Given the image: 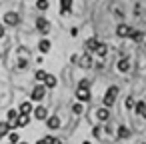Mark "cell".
Returning a JSON list of instances; mask_svg holds the SVG:
<instances>
[{
  "label": "cell",
  "instance_id": "29",
  "mask_svg": "<svg viewBox=\"0 0 146 144\" xmlns=\"http://www.w3.org/2000/svg\"><path fill=\"white\" fill-rule=\"evenodd\" d=\"M36 6H38V10H46L50 4L46 2V0H38V2H36Z\"/></svg>",
  "mask_w": 146,
  "mask_h": 144
},
{
  "label": "cell",
  "instance_id": "32",
  "mask_svg": "<svg viewBox=\"0 0 146 144\" xmlns=\"http://www.w3.org/2000/svg\"><path fill=\"white\" fill-rule=\"evenodd\" d=\"M36 144H46V142H44V138H42V140H38V142H36Z\"/></svg>",
  "mask_w": 146,
  "mask_h": 144
},
{
  "label": "cell",
  "instance_id": "8",
  "mask_svg": "<svg viewBox=\"0 0 146 144\" xmlns=\"http://www.w3.org/2000/svg\"><path fill=\"white\" fill-rule=\"evenodd\" d=\"M18 116H20V114H18L16 110H10V112H8V126H10V128H18Z\"/></svg>",
  "mask_w": 146,
  "mask_h": 144
},
{
  "label": "cell",
  "instance_id": "37",
  "mask_svg": "<svg viewBox=\"0 0 146 144\" xmlns=\"http://www.w3.org/2000/svg\"><path fill=\"white\" fill-rule=\"evenodd\" d=\"M144 44H146V42H144Z\"/></svg>",
  "mask_w": 146,
  "mask_h": 144
},
{
  "label": "cell",
  "instance_id": "2",
  "mask_svg": "<svg viewBox=\"0 0 146 144\" xmlns=\"http://www.w3.org/2000/svg\"><path fill=\"white\" fill-rule=\"evenodd\" d=\"M44 94H46V88H44L42 84H38V86H34V88H32L30 98H32L34 102H38V100H42V98H44Z\"/></svg>",
  "mask_w": 146,
  "mask_h": 144
},
{
  "label": "cell",
  "instance_id": "17",
  "mask_svg": "<svg viewBox=\"0 0 146 144\" xmlns=\"http://www.w3.org/2000/svg\"><path fill=\"white\" fill-rule=\"evenodd\" d=\"M96 116H98V120L106 122V120H108V116H110V112H108V108H100V110L96 112Z\"/></svg>",
  "mask_w": 146,
  "mask_h": 144
},
{
  "label": "cell",
  "instance_id": "33",
  "mask_svg": "<svg viewBox=\"0 0 146 144\" xmlns=\"http://www.w3.org/2000/svg\"><path fill=\"white\" fill-rule=\"evenodd\" d=\"M142 118H146V108H144V112H142Z\"/></svg>",
  "mask_w": 146,
  "mask_h": 144
},
{
  "label": "cell",
  "instance_id": "34",
  "mask_svg": "<svg viewBox=\"0 0 146 144\" xmlns=\"http://www.w3.org/2000/svg\"><path fill=\"white\" fill-rule=\"evenodd\" d=\"M82 144H90V142H88V140H86V142H82Z\"/></svg>",
  "mask_w": 146,
  "mask_h": 144
},
{
  "label": "cell",
  "instance_id": "18",
  "mask_svg": "<svg viewBox=\"0 0 146 144\" xmlns=\"http://www.w3.org/2000/svg\"><path fill=\"white\" fill-rule=\"evenodd\" d=\"M6 134H10V126H8V122H0V138H4Z\"/></svg>",
  "mask_w": 146,
  "mask_h": 144
},
{
  "label": "cell",
  "instance_id": "13",
  "mask_svg": "<svg viewBox=\"0 0 146 144\" xmlns=\"http://www.w3.org/2000/svg\"><path fill=\"white\" fill-rule=\"evenodd\" d=\"M18 114L30 116V114H32V102H22V104H20V110H18Z\"/></svg>",
  "mask_w": 146,
  "mask_h": 144
},
{
  "label": "cell",
  "instance_id": "3",
  "mask_svg": "<svg viewBox=\"0 0 146 144\" xmlns=\"http://www.w3.org/2000/svg\"><path fill=\"white\" fill-rule=\"evenodd\" d=\"M4 22H6L8 26H16V24L20 22V16H18L16 12H6V14H4Z\"/></svg>",
  "mask_w": 146,
  "mask_h": 144
},
{
  "label": "cell",
  "instance_id": "25",
  "mask_svg": "<svg viewBox=\"0 0 146 144\" xmlns=\"http://www.w3.org/2000/svg\"><path fill=\"white\" fill-rule=\"evenodd\" d=\"M44 142H46V144H64V142H60V140H58V138H54V136H46V138H44Z\"/></svg>",
  "mask_w": 146,
  "mask_h": 144
},
{
  "label": "cell",
  "instance_id": "9",
  "mask_svg": "<svg viewBox=\"0 0 146 144\" xmlns=\"http://www.w3.org/2000/svg\"><path fill=\"white\" fill-rule=\"evenodd\" d=\"M50 48H52V44H50V40H48V38H42V40L38 42V50H40L42 54H48V52H50Z\"/></svg>",
  "mask_w": 146,
  "mask_h": 144
},
{
  "label": "cell",
  "instance_id": "5",
  "mask_svg": "<svg viewBox=\"0 0 146 144\" xmlns=\"http://www.w3.org/2000/svg\"><path fill=\"white\" fill-rule=\"evenodd\" d=\"M130 32H132V28H130L128 24H118V26H116V36H120V38L130 36Z\"/></svg>",
  "mask_w": 146,
  "mask_h": 144
},
{
  "label": "cell",
  "instance_id": "31",
  "mask_svg": "<svg viewBox=\"0 0 146 144\" xmlns=\"http://www.w3.org/2000/svg\"><path fill=\"white\" fill-rule=\"evenodd\" d=\"M4 32H6V30H4V26H2V24H0V38H2V36H4Z\"/></svg>",
  "mask_w": 146,
  "mask_h": 144
},
{
  "label": "cell",
  "instance_id": "24",
  "mask_svg": "<svg viewBox=\"0 0 146 144\" xmlns=\"http://www.w3.org/2000/svg\"><path fill=\"white\" fill-rule=\"evenodd\" d=\"M8 138H10V144H18V142H20L18 132H10V134H8Z\"/></svg>",
  "mask_w": 146,
  "mask_h": 144
},
{
  "label": "cell",
  "instance_id": "21",
  "mask_svg": "<svg viewBox=\"0 0 146 144\" xmlns=\"http://www.w3.org/2000/svg\"><path fill=\"white\" fill-rule=\"evenodd\" d=\"M144 108H146V102H144V100H140V102H136V106H134V110H136V114H138V116H142V112H144Z\"/></svg>",
  "mask_w": 146,
  "mask_h": 144
},
{
  "label": "cell",
  "instance_id": "14",
  "mask_svg": "<svg viewBox=\"0 0 146 144\" xmlns=\"http://www.w3.org/2000/svg\"><path fill=\"white\" fill-rule=\"evenodd\" d=\"M78 62H80V66H82V68H90V66H92V56L86 52L84 56H80V60H78Z\"/></svg>",
  "mask_w": 146,
  "mask_h": 144
},
{
  "label": "cell",
  "instance_id": "23",
  "mask_svg": "<svg viewBox=\"0 0 146 144\" xmlns=\"http://www.w3.org/2000/svg\"><path fill=\"white\" fill-rule=\"evenodd\" d=\"M118 136H120V138H128V136H130L128 128H126V126H120V128H118Z\"/></svg>",
  "mask_w": 146,
  "mask_h": 144
},
{
  "label": "cell",
  "instance_id": "22",
  "mask_svg": "<svg viewBox=\"0 0 146 144\" xmlns=\"http://www.w3.org/2000/svg\"><path fill=\"white\" fill-rule=\"evenodd\" d=\"M28 122H30V116H24V114L18 116V126H26Z\"/></svg>",
  "mask_w": 146,
  "mask_h": 144
},
{
  "label": "cell",
  "instance_id": "10",
  "mask_svg": "<svg viewBox=\"0 0 146 144\" xmlns=\"http://www.w3.org/2000/svg\"><path fill=\"white\" fill-rule=\"evenodd\" d=\"M76 98L80 102H88L90 100V90H84V88H76Z\"/></svg>",
  "mask_w": 146,
  "mask_h": 144
},
{
  "label": "cell",
  "instance_id": "7",
  "mask_svg": "<svg viewBox=\"0 0 146 144\" xmlns=\"http://www.w3.org/2000/svg\"><path fill=\"white\" fill-rule=\"evenodd\" d=\"M34 118H36V120H46V118H48V110H46L44 106H36V108H34Z\"/></svg>",
  "mask_w": 146,
  "mask_h": 144
},
{
  "label": "cell",
  "instance_id": "12",
  "mask_svg": "<svg viewBox=\"0 0 146 144\" xmlns=\"http://www.w3.org/2000/svg\"><path fill=\"white\" fill-rule=\"evenodd\" d=\"M116 68H118L120 72H128V70H130V60H128V58H120L118 64H116Z\"/></svg>",
  "mask_w": 146,
  "mask_h": 144
},
{
  "label": "cell",
  "instance_id": "1",
  "mask_svg": "<svg viewBox=\"0 0 146 144\" xmlns=\"http://www.w3.org/2000/svg\"><path fill=\"white\" fill-rule=\"evenodd\" d=\"M116 96H118V86H110V88L106 90V96H104V108L112 106L114 100H116Z\"/></svg>",
  "mask_w": 146,
  "mask_h": 144
},
{
  "label": "cell",
  "instance_id": "19",
  "mask_svg": "<svg viewBox=\"0 0 146 144\" xmlns=\"http://www.w3.org/2000/svg\"><path fill=\"white\" fill-rule=\"evenodd\" d=\"M130 38H132L134 42H142V38H144V32H140V30H132V32H130Z\"/></svg>",
  "mask_w": 146,
  "mask_h": 144
},
{
  "label": "cell",
  "instance_id": "26",
  "mask_svg": "<svg viewBox=\"0 0 146 144\" xmlns=\"http://www.w3.org/2000/svg\"><path fill=\"white\" fill-rule=\"evenodd\" d=\"M78 88H84V90H88V88H90V80H86V78H82V80L78 82Z\"/></svg>",
  "mask_w": 146,
  "mask_h": 144
},
{
  "label": "cell",
  "instance_id": "27",
  "mask_svg": "<svg viewBox=\"0 0 146 144\" xmlns=\"http://www.w3.org/2000/svg\"><path fill=\"white\" fill-rule=\"evenodd\" d=\"M124 106H126V110H132V108L136 106V104H134V98H130V96H128V98H126V102H124Z\"/></svg>",
  "mask_w": 146,
  "mask_h": 144
},
{
  "label": "cell",
  "instance_id": "16",
  "mask_svg": "<svg viewBox=\"0 0 146 144\" xmlns=\"http://www.w3.org/2000/svg\"><path fill=\"white\" fill-rule=\"evenodd\" d=\"M70 8H72V0H60V12L62 14L70 12Z\"/></svg>",
  "mask_w": 146,
  "mask_h": 144
},
{
  "label": "cell",
  "instance_id": "28",
  "mask_svg": "<svg viewBox=\"0 0 146 144\" xmlns=\"http://www.w3.org/2000/svg\"><path fill=\"white\" fill-rule=\"evenodd\" d=\"M72 112H74V114H82V112H84V108H82V104H80V102H76V104L72 106Z\"/></svg>",
  "mask_w": 146,
  "mask_h": 144
},
{
  "label": "cell",
  "instance_id": "11",
  "mask_svg": "<svg viewBox=\"0 0 146 144\" xmlns=\"http://www.w3.org/2000/svg\"><path fill=\"white\" fill-rule=\"evenodd\" d=\"M46 124H48L50 130L60 128V116H48V118H46Z\"/></svg>",
  "mask_w": 146,
  "mask_h": 144
},
{
  "label": "cell",
  "instance_id": "15",
  "mask_svg": "<svg viewBox=\"0 0 146 144\" xmlns=\"http://www.w3.org/2000/svg\"><path fill=\"white\" fill-rule=\"evenodd\" d=\"M56 86V76L54 74H46L44 78V88H54Z\"/></svg>",
  "mask_w": 146,
  "mask_h": 144
},
{
  "label": "cell",
  "instance_id": "35",
  "mask_svg": "<svg viewBox=\"0 0 146 144\" xmlns=\"http://www.w3.org/2000/svg\"><path fill=\"white\" fill-rule=\"evenodd\" d=\"M18 144H28V142H18Z\"/></svg>",
  "mask_w": 146,
  "mask_h": 144
},
{
  "label": "cell",
  "instance_id": "20",
  "mask_svg": "<svg viewBox=\"0 0 146 144\" xmlns=\"http://www.w3.org/2000/svg\"><path fill=\"white\" fill-rule=\"evenodd\" d=\"M96 54H98V56H100V58H104V56H106V54H108V46H106V44H102V42H100V44H98V48H96Z\"/></svg>",
  "mask_w": 146,
  "mask_h": 144
},
{
  "label": "cell",
  "instance_id": "36",
  "mask_svg": "<svg viewBox=\"0 0 146 144\" xmlns=\"http://www.w3.org/2000/svg\"><path fill=\"white\" fill-rule=\"evenodd\" d=\"M0 58H2V54H0Z\"/></svg>",
  "mask_w": 146,
  "mask_h": 144
},
{
  "label": "cell",
  "instance_id": "6",
  "mask_svg": "<svg viewBox=\"0 0 146 144\" xmlns=\"http://www.w3.org/2000/svg\"><path fill=\"white\" fill-rule=\"evenodd\" d=\"M98 44H100V40H98L96 36H92V38H88V40H86V48H88V54H92V52H96V48H98Z\"/></svg>",
  "mask_w": 146,
  "mask_h": 144
},
{
  "label": "cell",
  "instance_id": "4",
  "mask_svg": "<svg viewBox=\"0 0 146 144\" xmlns=\"http://www.w3.org/2000/svg\"><path fill=\"white\" fill-rule=\"evenodd\" d=\"M36 28L40 30V34H48V30H50V24H48V20L46 18H36Z\"/></svg>",
  "mask_w": 146,
  "mask_h": 144
},
{
  "label": "cell",
  "instance_id": "30",
  "mask_svg": "<svg viewBox=\"0 0 146 144\" xmlns=\"http://www.w3.org/2000/svg\"><path fill=\"white\" fill-rule=\"evenodd\" d=\"M46 74H48V72H44V70H38V72H36V80H42V82H44Z\"/></svg>",
  "mask_w": 146,
  "mask_h": 144
}]
</instances>
